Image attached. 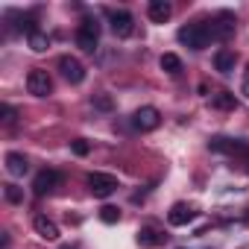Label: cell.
<instances>
[{
    "mask_svg": "<svg viewBox=\"0 0 249 249\" xmlns=\"http://www.w3.org/2000/svg\"><path fill=\"white\" fill-rule=\"evenodd\" d=\"M179 41L188 44L191 50H205L214 38H211V27L208 24H188L179 30Z\"/></svg>",
    "mask_w": 249,
    "mask_h": 249,
    "instance_id": "6da1fadb",
    "label": "cell"
},
{
    "mask_svg": "<svg viewBox=\"0 0 249 249\" xmlns=\"http://www.w3.org/2000/svg\"><path fill=\"white\" fill-rule=\"evenodd\" d=\"M97 41H100V24L97 21H82V27L76 30V47H82L85 53H94L97 50Z\"/></svg>",
    "mask_w": 249,
    "mask_h": 249,
    "instance_id": "7a4b0ae2",
    "label": "cell"
},
{
    "mask_svg": "<svg viewBox=\"0 0 249 249\" xmlns=\"http://www.w3.org/2000/svg\"><path fill=\"white\" fill-rule=\"evenodd\" d=\"M88 191L97 196V199H106L117 191V179L111 173H91L88 176Z\"/></svg>",
    "mask_w": 249,
    "mask_h": 249,
    "instance_id": "3957f363",
    "label": "cell"
},
{
    "mask_svg": "<svg viewBox=\"0 0 249 249\" xmlns=\"http://www.w3.org/2000/svg\"><path fill=\"white\" fill-rule=\"evenodd\" d=\"M27 91H30L33 97H47V94L53 91V79H50V73L41 71V68L30 71V73H27Z\"/></svg>",
    "mask_w": 249,
    "mask_h": 249,
    "instance_id": "277c9868",
    "label": "cell"
},
{
    "mask_svg": "<svg viewBox=\"0 0 249 249\" xmlns=\"http://www.w3.org/2000/svg\"><path fill=\"white\" fill-rule=\"evenodd\" d=\"M234 15L231 12H217L214 15V21H211V38L214 41H226V38H231L234 36Z\"/></svg>",
    "mask_w": 249,
    "mask_h": 249,
    "instance_id": "5b68a950",
    "label": "cell"
},
{
    "mask_svg": "<svg viewBox=\"0 0 249 249\" xmlns=\"http://www.w3.org/2000/svg\"><path fill=\"white\" fill-rule=\"evenodd\" d=\"M59 182H62V173L59 170H41L33 179V194L36 196H47V194H53L59 188Z\"/></svg>",
    "mask_w": 249,
    "mask_h": 249,
    "instance_id": "8992f818",
    "label": "cell"
},
{
    "mask_svg": "<svg viewBox=\"0 0 249 249\" xmlns=\"http://www.w3.org/2000/svg\"><path fill=\"white\" fill-rule=\"evenodd\" d=\"M159 123H161V114H159V108H153V106H144V108H138V111L132 114V126L141 129V132H153Z\"/></svg>",
    "mask_w": 249,
    "mask_h": 249,
    "instance_id": "52a82bcc",
    "label": "cell"
},
{
    "mask_svg": "<svg viewBox=\"0 0 249 249\" xmlns=\"http://www.w3.org/2000/svg\"><path fill=\"white\" fill-rule=\"evenodd\" d=\"M59 71H62V76H65L71 85H79V82L85 79V68H82V62H79L76 56H62V59H59Z\"/></svg>",
    "mask_w": 249,
    "mask_h": 249,
    "instance_id": "ba28073f",
    "label": "cell"
},
{
    "mask_svg": "<svg viewBox=\"0 0 249 249\" xmlns=\"http://www.w3.org/2000/svg\"><path fill=\"white\" fill-rule=\"evenodd\" d=\"M108 24H111V33L117 36V38H129L132 36V30H135V18L129 15V12H111L108 15Z\"/></svg>",
    "mask_w": 249,
    "mask_h": 249,
    "instance_id": "9c48e42d",
    "label": "cell"
},
{
    "mask_svg": "<svg viewBox=\"0 0 249 249\" xmlns=\"http://www.w3.org/2000/svg\"><path fill=\"white\" fill-rule=\"evenodd\" d=\"M214 153H231V156H249V144L246 141H231V138H214L208 144Z\"/></svg>",
    "mask_w": 249,
    "mask_h": 249,
    "instance_id": "30bf717a",
    "label": "cell"
},
{
    "mask_svg": "<svg viewBox=\"0 0 249 249\" xmlns=\"http://www.w3.org/2000/svg\"><path fill=\"white\" fill-rule=\"evenodd\" d=\"M194 217H196V211H194V205H188V202H176V205L167 211L170 226H188Z\"/></svg>",
    "mask_w": 249,
    "mask_h": 249,
    "instance_id": "8fae6325",
    "label": "cell"
},
{
    "mask_svg": "<svg viewBox=\"0 0 249 249\" xmlns=\"http://www.w3.org/2000/svg\"><path fill=\"white\" fill-rule=\"evenodd\" d=\"M33 229H36L38 237H44V240H56V237H59V226H56L50 217H44V214H36Z\"/></svg>",
    "mask_w": 249,
    "mask_h": 249,
    "instance_id": "7c38bea8",
    "label": "cell"
},
{
    "mask_svg": "<svg viewBox=\"0 0 249 249\" xmlns=\"http://www.w3.org/2000/svg\"><path fill=\"white\" fill-rule=\"evenodd\" d=\"M147 15H150V21H156V24H164V21L173 15V6L167 3V0H150Z\"/></svg>",
    "mask_w": 249,
    "mask_h": 249,
    "instance_id": "4fadbf2b",
    "label": "cell"
},
{
    "mask_svg": "<svg viewBox=\"0 0 249 249\" xmlns=\"http://www.w3.org/2000/svg\"><path fill=\"white\" fill-rule=\"evenodd\" d=\"M234 62H237V56H234L231 50H226V47L214 53V68H217L220 73H231V71H234Z\"/></svg>",
    "mask_w": 249,
    "mask_h": 249,
    "instance_id": "5bb4252c",
    "label": "cell"
},
{
    "mask_svg": "<svg viewBox=\"0 0 249 249\" xmlns=\"http://www.w3.org/2000/svg\"><path fill=\"white\" fill-rule=\"evenodd\" d=\"M6 170H9L12 176H24V173L30 170L27 156H21V153H9V156H6Z\"/></svg>",
    "mask_w": 249,
    "mask_h": 249,
    "instance_id": "9a60e30c",
    "label": "cell"
},
{
    "mask_svg": "<svg viewBox=\"0 0 249 249\" xmlns=\"http://www.w3.org/2000/svg\"><path fill=\"white\" fill-rule=\"evenodd\" d=\"M167 240V234H161V231H156V229H150V226H144L141 231H138V243L141 246H159V243H164Z\"/></svg>",
    "mask_w": 249,
    "mask_h": 249,
    "instance_id": "2e32d148",
    "label": "cell"
},
{
    "mask_svg": "<svg viewBox=\"0 0 249 249\" xmlns=\"http://www.w3.org/2000/svg\"><path fill=\"white\" fill-rule=\"evenodd\" d=\"M234 103H237V100H234V94H231V91H217V94L211 97V106H214V108H220V111L234 108Z\"/></svg>",
    "mask_w": 249,
    "mask_h": 249,
    "instance_id": "e0dca14e",
    "label": "cell"
},
{
    "mask_svg": "<svg viewBox=\"0 0 249 249\" xmlns=\"http://www.w3.org/2000/svg\"><path fill=\"white\" fill-rule=\"evenodd\" d=\"M161 71L170 73V76L182 73V59H179L176 53H164V56H161Z\"/></svg>",
    "mask_w": 249,
    "mask_h": 249,
    "instance_id": "ac0fdd59",
    "label": "cell"
},
{
    "mask_svg": "<svg viewBox=\"0 0 249 249\" xmlns=\"http://www.w3.org/2000/svg\"><path fill=\"white\" fill-rule=\"evenodd\" d=\"M27 44H30V50L33 53H44L47 47H50V38L38 30V33H33V36H27Z\"/></svg>",
    "mask_w": 249,
    "mask_h": 249,
    "instance_id": "d6986e66",
    "label": "cell"
},
{
    "mask_svg": "<svg viewBox=\"0 0 249 249\" xmlns=\"http://www.w3.org/2000/svg\"><path fill=\"white\" fill-rule=\"evenodd\" d=\"M3 194H6V199H9L12 205L24 202V188H18V185H6V188H3Z\"/></svg>",
    "mask_w": 249,
    "mask_h": 249,
    "instance_id": "ffe728a7",
    "label": "cell"
},
{
    "mask_svg": "<svg viewBox=\"0 0 249 249\" xmlns=\"http://www.w3.org/2000/svg\"><path fill=\"white\" fill-rule=\"evenodd\" d=\"M100 220H103V223H117V220H120V211H117L114 205H103V208H100Z\"/></svg>",
    "mask_w": 249,
    "mask_h": 249,
    "instance_id": "44dd1931",
    "label": "cell"
},
{
    "mask_svg": "<svg viewBox=\"0 0 249 249\" xmlns=\"http://www.w3.org/2000/svg\"><path fill=\"white\" fill-rule=\"evenodd\" d=\"M0 114H3V123H15V117H18V111L12 106H0Z\"/></svg>",
    "mask_w": 249,
    "mask_h": 249,
    "instance_id": "7402d4cb",
    "label": "cell"
},
{
    "mask_svg": "<svg viewBox=\"0 0 249 249\" xmlns=\"http://www.w3.org/2000/svg\"><path fill=\"white\" fill-rule=\"evenodd\" d=\"M94 106H97V108H103V111H108V108H111V97L100 94V97H94Z\"/></svg>",
    "mask_w": 249,
    "mask_h": 249,
    "instance_id": "603a6c76",
    "label": "cell"
},
{
    "mask_svg": "<svg viewBox=\"0 0 249 249\" xmlns=\"http://www.w3.org/2000/svg\"><path fill=\"white\" fill-rule=\"evenodd\" d=\"M71 150H73L76 156H88V150H91V147H88V141H73V144H71Z\"/></svg>",
    "mask_w": 249,
    "mask_h": 249,
    "instance_id": "cb8c5ba5",
    "label": "cell"
},
{
    "mask_svg": "<svg viewBox=\"0 0 249 249\" xmlns=\"http://www.w3.org/2000/svg\"><path fill=\"white\" fill-rule=\"evenodd\" d=\"M240 94L249 100V65H246V71H243V82H240Z\"/></svg>",
    "mask_w": 249,
    "mask_h": 249,
    "instance_id": "d4e9b609",
    "label": "cell"
},
{
    "mask_svg": "<svg viewBox=\"0 0 249 249\" xmlns=\"http://www.w3.org/2000/svg\"><path fill=\"white\" fill-rule=\"evenodd\" d=\"M62 249H73V246H62Z\"/></svg>",
    "mask_w": 249,
    "mask_h": 249,
    "instance_id": "484cf974",
    "label": "cell"
}]
</instances>
